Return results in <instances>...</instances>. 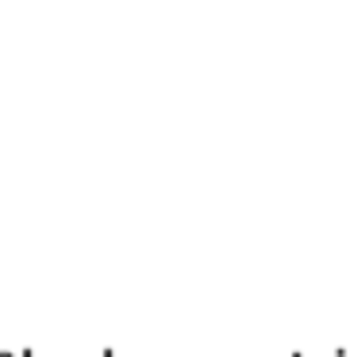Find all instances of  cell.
<instances>
[{
    "instance_id": "2",
    "label": "cell",
    "mask_w": 350,
    "mask_h": 357,
    "mask_svg": "<svg viewBox=\"0 0 350 357\" xmlns=\"http://www.w3.org/2000/svg\"><path fill=\"white\" fill-rule=\"evenodd\" d=\"M0 357H20V354H8V349H0Z\"/></svg>"
},
{
    "instance_id": "1",
    "label": "cell",
    "mask_w": 350,
    "mask_h": 357,
    "mask_svg": "<svg viewBox=\"0 0 350 357\" xmlns=\"http://www.w3.org/2000/svg\"><path fill=\"white\" fill-rule=\"evenodd\" d=\"M20 357H43V354H31V349H23V354Z\"/></svg>"
},
{
    "instance_id": "3",
    "label": "cell",
    "mask_w": 350,
    "mask_h": 357,
    "mask_svg": "<svg viewBox=\"0 0 350 357\" xmlns=\"http://www.w3.org/2000/svg\"><path fill=\"white\" fill-rule=\"evenodd\" d=\"M97 357H112V349H104V354H97Z\"/></svg>"
}]
</instances>
